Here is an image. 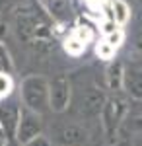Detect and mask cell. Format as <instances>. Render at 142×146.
I'll return each mask as SVG.
<instances>
[{"label":"cell","mask_w":142,"mask_h":146,"mask_svg":"<svg viewBox=\"0 0 142 146\" xmlns=\"http://www.w3.org/2000/svg\"><path fill=\"white\" fill-rule=\"evenodd\" d=\"M12 90V80L6 76V74H0V98L8 96Z\"/></svg>","instance_id":"cell-1"},{"label":"cell","mask_w":142,"mask_h":146,"mask_svg":"<svg viewBox=\"0 0 142 146\" xmlns=\"http://www.w3.org/2000/svg\"><path fill=\"white\" fill-rule=\"evenodd\" d=\"M113 53H115V49H113L109 43H101V45L98 47V55H99V56H103V58H109Z\"/></svg>","instance_id":"cell-2"}]
</instances>
